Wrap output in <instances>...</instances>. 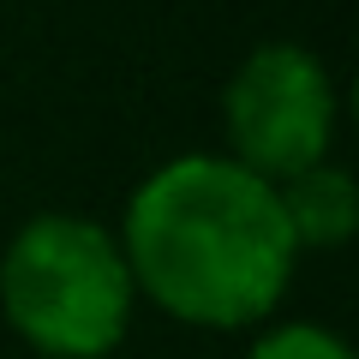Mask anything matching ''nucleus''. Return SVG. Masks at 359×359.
Here are the masks:
<instances>
[{"mask_svg":"<svg viewBox=\"0 0 359 359\" xmlns=\"http://www.w3.org/2000/svg\"><path fill=\"white\" fill-rule=\"evenodd\" d=\"M276 204L287 216L294 245H341L353 228V180L341 168H299L287 186H276Z\"/></svg>","mask_w":359,"mask_h":359,"instance_id":"4","label":"nucleus"},{"mask_svg":"<svg viewBox=\"0 0 359 359\" xmlns=\"http://www.w3.org/2000/svg\"><path fill=\"white\" fill-rule=\"evenodd\" d=\"M252 359H353V353H347V347L335 341V335L294 323V330H276V335H264Z\"/></svg>","mask_w":359,"mask_h":359,"instance_id":"5","label":"nucleus"},{"mask_svg":"<svg viewBox=\"0 0 359 359\" xmlns=\"http://www.w3.org/2000/svg\"><path fill=\"white\" fill-rule=\"evenodd\" d=\"M6 318L36 347L96 359L120 341L132 306V269L114 233L84 216H42L13 240L0 264Z\"/></svg>","mask_w":359,"mask_h":359,"instance_id":"2","label":"nucleus"},{"mask_svg":"<svg viewBox=\"0 0 359 359\" xmlns=\"http://www.w3.org/2000/svg\"><path fill=\"white\" fill-rule=\"evenodd\" d=\"M335 120V96L318 54L306 48H257L228 84V132L240 144V168L257 180H294L323 162Z\"/></svg>","mask_w":359,"mask_h":359,"instance_id":"3","label":"nucleus"},{"mask_svg":"<svg viewBox=\"0 0 359 359\" xmlns=\"http://www.w3.org/2000/svg\"><path fill=\"white\" fill-rule=\"evenodd\" d=\"M294 252L276 186L216 156L168 162L138 186L126 216V269L192 323H252L269 311Z\"/></svg>","mask_w":359,"mask_h":359,"instance_id":"1","label":"nucleus"}]
</instances>
